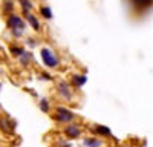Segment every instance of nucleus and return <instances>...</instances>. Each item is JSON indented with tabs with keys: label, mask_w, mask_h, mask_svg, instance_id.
<instances>
[{
	"label": "nucleus",
	"mask_w": 153,
	"mask_h": 147,
	"mask_svg": "<svg viewBox=\"0 0 153 147\" xmlns=\"http://www.w3.org/2000/svg\"><path fill=\"white\" fill-rule=\"evenodd\" d=\"M52 118L55 122H60V124H69V122H74L76 115L74 110H71L69 107L66 106H55L54 107V114H52Z\"/></svg>",
	"instance_id": "f257e3e1"
},
{
	"label": "nucleus",
	"mask_w": 153,
	"mask_h": 147,
	"mask_svg": "<svg viewBox=\"0 0 153 147\" xmlns=\"http://www.w3.org/2000/svg\"><path fill=\"white\" fill-rule=\"evenodd\" d=\"M40 57H42V61L43 65L48 68V69H58L61 66V60L60 57L49 48H42L40 49Z\"/></svg>",
	"instance_id": "f03ea898"
},
{
	"label": "nucleus",
	"mask_w": 153,
	"mask_h": 147,
	"mask_svg": "<svg viewBox=\"0 0 153 147\" xmlns=\"http://www.w3.org/2000/svg\"><path fill=\"white\" fill-rule=\"evenodd\" d=\"M55 88H57V95L61 98V100H65V101H72L74 100V91H72L71 83L61 80V81H57Z\"/></svg>",
	"instance_id": "7ed1b4c3"
},
{
	"label": "nucleus",
	"mask_w": 153,
	"mask_h": 147,
	"mask_svg": "<svg viewBox=\"0 0 153 147\" xmlns=\"http://www.w3.org/2000/svg\"><path fill=\"white\" fill-rule=\"evenodd\" d=\"M6 28L9 31H25L26 29V22H25V19L19 14H11L6 17Z\"/></svg>",
	"instance_id": "20e7f679"
},
{
	"label": "nucleus",
	"mask_w": 153,
	"mask_h": 147,
	"mask_svg": "<svg viewBox=\"0 0 153 147\" xmlns=\"http://www.w3.org/2000/svg\"><path fill=\"white\" fill-rule=\"evenodd\" d=\"M63 133H65L69 140H76L83 135V126L78 124V122H75V121L69 122V124H66L63 127Z\"/></svg>",
	"instance_id": "39448f33"
},
{
	"label": "nucleus",
	"mask_w": 153,
	"mask_h": 147,
	"mask_svg": "<svg viewBox=\"0 0 153 147\" xmlns=\"http://www.w3.org/2000/svg\"><path fill=\"white\" fill-rule=\"evenodd\" d=\"M89 132H91L94 137H98V138H112V137H113L112 130H110L107 126H103V124H95V126H92L91 129H89Z\"/></svg>",
	"instance_id": "423d86ee"
},
{
	"label": "nucleus",
	"mask_w": 153,
	"mask_h": 147,
	"mask_svg": "<svg viewBox=\"0 0 153 147\" xmlns=\"http://www.w3.org/2000/svg\"><path fill=\"white\" fill-rule=\"evenodd\" d=\"M16 129V121L6 118V117H0V130L3 133H14Z\"/></svg>",
	"instance_id": "0eeeda50"
},
{
	"label": "nucleus",
	"mask_w": 153,
	"mask_h": 147,
	"mask_svg": "<svg viewBox=\"0 0 153 147\" xmlns=\"http://www.w3.org/2000/svg\"><path fill=\"white\" fill-rule=\"evenodd\" d=\"M23 19H25V22H26L29 26L35 31V32H38L42 29V24H40V20H38L32 12H23Z\"/></svg>",
	"instance_id": "6e6552de"
},
{
	"label": "nucleus",
	"mask_w": 153,
	"mask_h": 147,
	"mask_svg": "<svg viewBox=\"0 0 153 147\" xmlns=\"http://www.w3.org/2000/svg\"><path fill=\"white\" fill-rule=\"evenodd\" d=\"M69 83H71L72 88L80 89V88H83V86L87 83V75H86V74H74V75L71 77Z\"/></svg>",
	"instance_id": "1a4fd4ad"
},
{
	"label": "nucleus",
	"mask_w": 153,
	"mask_h": 147,
	"mask_svg": "<svg viewBox=\"0 0 153 147\" xmlns=\"http://www.w3.org/2000/svg\"><path fill=\"white\" fill-rule=\"evenodd\" d=\"M130 3L138 12H143V11H147L152 8L153 0H130Z\"/></svg>",
	"instance_id": "9d476101"
},
{
	"label": "nucleus",
	"mask_w": 153,
	"mask_h": 147,
	"mask_svg": "<svg viewBox=\"0 0 153 147\" xmlns=\"http://www.w3.org/2000/svg\"><path fill=\"white\" fill-rule=\"evenodd\" d=\"M83 146L84 147H103L104 146V143H103V140L101 138H98V137H87V138H84L83 140Z\"/></svg>",
	"instance_id": "9b49d317"
},
{
	"label": "nucleus",
	"mask_w": 153,
	"mask_h": 147,
	"mask_svg": "<svg viewBox=\"0 0 153 147\" xmlns=\"http://www.w3.org/2000/svg\"><path fill=\"white\" fill-rule=\"evenodd\" d=\"M17 61H19V65H20L23 69H28L29 65L32 63V54H31L29 51H25V52L17 58Z\"/></svg>",
	"instance_id": "f8f14e48"
},
{
	"label": "nucleus",
	"mask_w": 153,
	"mask_h": 147,
	"mask_svg": "<svg viewBox=\"0 0 153 147\" xmlns=\"http://www.w3.org/2000/svg\"><path fill=\"white\" fill-rule=\"evenodd\" d=\"M14 9H16V2L14 0H2V11L3 14H14Z\"/></svg>",
	"instance_id": "ddd939ff"
},
{
	"label": "nucleus",
	"mask_w": 153,
	"mask_h": 147,
	"mask_svg": "<svg viewBox=\"0 0 153 147\" xmlns=\"http://www.w3.org/2000/svg\"><path fill=\"white\" fill-rule=\"evenodd\" d=\"M38 107H40V110L43 114H49L51 112V101L48 97H42L40 101H38Z\"/></svg>",
	"instance_id": "4468645a"
},
{
	"label": "nucleus",
	"mask_w": 153,
	"mask_h": 147,
	"mask_svg": "<svg viewBox=\"0 0 153 147\" xmlns=\"http://www.w3.org/2000/svg\"><path fill=\"white\" fill-rule=\"evenodd\" d=\"M26 49H25L23 46H19V45H11L9 46V52H11V55L14 57V58H19Z\"/></svg>",
	"instance_id": "2eb2a0df"
},
{
	"label": "nucleus",
	"mask_w": 153,
	"mask_h": 147,
	"mask_svg": "<svg viewBox=\"0 0 153 147\" xmlns=\"http://www.w3.org/2000/svg\"><path fill=\"white\" fill-rule=\"evenodd\" d=\"M19 5L22 6L23 12H32V9H34L32 0H19Z\"/></svg>",
	"instance_id": "dca6fc26"
},
{
	"label": "nucleus",
	"mask_w": 153,
	"mask_h": 147,
	"mask_svg": "<svg viewBox=\"0 0 153 147\" xmlns=\"http://www.w3.org/2000/svg\"><path fill=\"white\" fill-rule=\"evenodd\" d=\"M40 16L46 20H51L52 19V9L49 6H40Z\"/></svg>",
	"instance_id": "f3484780"
},
{
	"label": "nucleus",
	"mask_w": 153,
	"mask_h": 147,
	"mask_svg": "<svg viewBox=\"0 0 153 147\" xmlns=\"http://www.w3.org/2000/svg\"><path fill=\"white\" fill-rule=\"evenodd\" d=\"M38 78L43 80V81H52V75H51V74H49L48 71L40 72V75H38Z\"/></svg>",
	"instance_id": "a211bd4d"
},
{
	"label": "nucleus",
	"mask_w": 153,
	"mask_h": 147,
	"mask_svg": "<svg viewBox=\"0 0 153 147\" xmlns=\"http://www.w3.org/2000/svg\"><path fill=\"white\" fill-rule=\"evenodd\" d=\"M55 146H57V147H72V144H71L69 141H63V140H58Z\"/></svg>",
	"instance_id": "6ab92c4d"
},
{
	"label": "nucleus",
	"mask_w": 153,
	"mask_h": 147,
	"mask_svg": "<svg viewBox=\"0 0 153 147\" xmlns=\"http://www.w3.org/2000/svg\"><path fill=\"white\" fill-rule=\"evenodd\" d=\"M26 46H29V48H35V46H37V40L32 39V37H28V39H26Z\"/></svg>",
	"instance_id": "aec40b11"
},
{
	"label": "nucleus",
	"mask_w": 153,
	"mask_h": 147,
	"mask_svg": "<svg viewBox=\"0 0 153 147\" xmlns=\"http://www.w3.org/2000/svg\"><path fill=\"white\" fill-rule=\"evenodd\" d=\"M0 89H2V83H0Z\"/></svg>",
	"instance_id": "412c9836"
}]
</instances>
